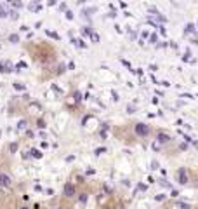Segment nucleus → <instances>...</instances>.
<instances>
[{
	"instance_id": "f257e3e1",
	"label": "nucleus",
	"mask_w": 198,
	"mask_h": 209,
	"mask_svg": "<svg viewBox=\"0 0 198 209\" xmlns=\"http://www.w3.org/2000/svg\"><path fill=\"white\" fill-rule=\"evenodd\" d=\"M134 133H136V136H139V138H146V136L150 134V127H148L146 124H143V122H137V124L134 126Z\"/></svg>"
},
{
	"instance_id": "f03ea898",
	"label": "nucleus",
	"mask_w": 198,
	"mask_h": 209,
	"mask_svg": "<svg viewBox=\"0 0 198 209\" xmlns=\"http://www.w3.org/2000/svg\"><path fill=\"white\" fill-rule=\"evenodd\" d=\"M177 176H179V178H177V181H179L181 185H186V183L190 181V174H188V171H186L184 167H181V169L177 171Z\"/></svg>"
},
{
	"instance_id": "7ed1b4c3",
	"label": "nucleus",
	"mask_w": 198,
	"mask_h": 209,
	"mask_svg": "<svg viewBox=\"0 0 198 209\" xmlns=\"http://www.w3.org/2000/svg\"><path fill=\"white\" fill-rule=\"evenodd\" d=\"M12 185V179H11V176L5 173H0V186H4V188H9Z\"/></svg>"
},
{
	"instance_id": "20e7f679",
	"label": "nucleus",
	"mask_w": 198,
	"mask_h": 209,
	"mask_svg": "<svg viewBox=\"0 0 198 209\" xmlns=\"http://www.w3.org/2000/svg\"><path fill=\"white\" fill-rule=\"evenodd\" d=\"M75 193H77L75 185H73V183H66L65 185V195L66 197H75Z\"/></svg>"
},
{
	"instance_id": "39448f33",
	"label": "nucleus",
	"mask_w": 198,
	"mask_h": 209,
	"mask_svg": "<svg viewBox=\"0 0 198 209\" xmlns=\"http://www.w3.org/2000/svg\"><path fill=\"white\" fill-rule=\"evenodd\" d=\"M157 139H158L160 143H169V141H170V136H169V134H165V133H158Z\"/></svg>"
},
{
	"instance_id": "423d86ee",
	"label": "nucleus",
	"mask_w": 198,
	"mask_h": 209,
	"mask_svg": "<svg viewBox=\"0 0 198 209\" xmlns=\"http://www.w3.org/2000/svg\"><path fill=\"white\" fill-rule=\"evenodd\" d=\"M78 201H80L82 204H85V202H87V193H80V197H78Z\"/></svg>"
},
{
	"instance_id": "0eeeda50",
	"label": "nucleus",
	"mask_w": 198,
	"mask_h": 209,
	"mask_svg": "<svg viewBox=\"0 0 198 209\" xmlns=\"http://www.w3.org/2000/svg\"><path fill=\"white\" fill-rule=\"evenodd\" d=\"M9 18L11 19H18V12L16 11H9Z\"/></svg>"
},
{
	"instance_id": "6e6552de",
	"label": "nucleus",
	"mask_w": 198,
	"mask_h": 209,
	"mask_svg": "<svg viewBox=\"0 0 198 209\" xmlns=\"http://www.w3.org/2000/svg\"><path fill=\"white\" fill-rule=\"evenodd\" d=\"M9 40H11V42H12V44H16V42H18V40H19V37H18V35L14 33V35H11V37H9Z\"/></svg>"
},
{
	"instance_id": "1a4fd4ad",
	"label": "nucleus",
	"mask_w": 198,
	"mask_h": 209,
	"mask_svg": "<svg viewBox=\"0 0 198 209\" xmlns=\"http://www.w3.org/2000/svg\"><path fill=\"white\" fill-rule=\"evenodd\" d=\"M91 38H92V42H96V44L99 42V35L98 33H91Z\"/></svg>"
},
{
	"instance_id": "9d476101",
	"label": "nucleus",
	"mask_w": 198,
	"mask_h": 209,
	"mask_svg": "<svg viewBox=\"0 0 198 209\" xmlns=\"http://www.w3.org/2000/svg\"><path fill=\"white\" fill-rule=\"evenodd\" d=\"M32 155H33V157H37V159H40V157H42V153H40L38 150H32Z\"/></svg>"
},
{
	"instance_id": "9b49d317",
	"label": "nucleus",
	"mask_w": 198,
	"mask_h": 209,
	"mask_svg": "<svg viewBox=\"0 0 198 209\" xmlns=\"http://www.w3.org/2000/svg\"><path fill=\"white\" fill-rule=\"evenodd\" d=\"M30 9H32V11H38L40 5H38V4H30Z\"/></svg>"
},
{
	"instance_id": "f8f14e48",
	"label": "nucleus",
	"mask_w": 198,
	"mask_h": 209,
	"mask_svg": "<svg viewBox=\"0 0 198 209\" xmlns=\"http://www.w3.org/2000/svg\"><path fill=\"white\" fill-rule=\"evenodd\" d=\"M18 127H19V129H25V127H26V122H25V120H21V122H19V126H18Z\"/></svg>"
},
{
	"instance_id": "ddd939ff",
	"label": "nucleus",
	"mask_w": 198,
	"mask_h": 209,
	"mask_svg": "<svg viewBox=\"0 0 198 209\" xmlns=\"http://www.w3.org/2000/svg\"><path fill=\"white\" fill-rule=\"evenodd\" d=\"M73 98H75V101H80V92H75Z\"/></svg>"
},
{
	"instance_id": "4468645a",
	"label": "nucleus",
	"mask_w": 198,
	"mask_h": 209,
	"mask_svg": "<svg viewBox=\"0 0 198 209\" xmlns=\"http://www.w3.org/2000/svg\"><path fill=\"white\" fill-rule=\"evenodd\" d=\"M165 197L164 195H162V193H160V195H157V197H155V201H164Z\"/></svg>"
},
{
	"instance_id": "2eb2a0df",
	"label": "nucleus",
	"mask_w": 198,
	"mask_h": 209,
	"mask_svg": "<svg viewBox=\"0 0 198 209\" xmlns=\"http://www.w3.org/2000/svg\"><path fill=\"white\" fill-rule=\"evenodd\" d=\"M12 5H14V7H21L23 4H21V2H12Z\"/></svg>"
},
{
	"instance_id": "dca6fc26",
	"label": "nucleus",
	"mask_w": 198,
	"mask_h": 209,
	"mask_svg": "<svg viewBox=\"0 0 198 209\" xmlns=\"http://www.w3.org/2000/svg\"><path fill=\"white\" fill-rule=\"evenodd\" d=\"M16 148H18V145L14 143V145H11V152H16Z\"/></svg>"
},
{
	"instance_id": "f3484780",
	"label": "nucleus",
	"mask_w": 198,
	"mask_h": 209,
	"mask_svg": "<svg viewBox=\"0 0 198 209\" xmlns=\"http://www.w3.org/2000/svg\"><path fill=\"white\" fill-rule=\"evenodd\" d=\"M49 209H61V208H58V206H52V208H49Z\"/></svg>"
},
{
	"instance_id": "a211bd4d",
	"label": "nucleus",
	"mask_w": 198,
	"mask_h": 209,
	"mask_svg": "<svg viewBox=\"0 0 198 209\" xmlns=\"http://www.w3.org/2000/svg\"><path fill=\"white\" fill-rule=\"evenodd\" d=\"M19 209H30V208H19Z\"/></svg>"
}]
</instances>
